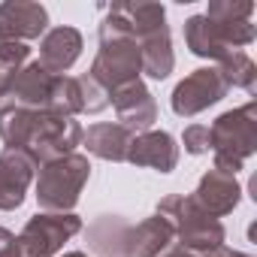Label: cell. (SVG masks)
Masks as SVG:
<instances>
[{
	"label": "cell",
	"mask_w": 257,
	"mask_h": 257,
	"mask_svg": "<svg viewBox=\"0 0 257 257\" xmlns=\"http://www.w3.org/2000/svg\"><path fill=\"white\" fill-rule=\"evenodd\" d=\"M100 49L91 61L88 76L103 85L109 94L127 82H137L143 76V55H140V43L131 34L127 19L118 13V7L106 10V19L100 22Z\"/></svg>",
	"instance_id": "1"
},
{
	"label": "cell",
	"mask_w": 257,
	"mask_h": 257,
	"mask_svg": "<svg viewBox=\"0 0 257 257\" xmlns=\"http://www.w3.org/2000/svg\"><path fill=\"white\" fill-rule=\"evenodd\" d=\"M88 236L94 251L103 257H161L167 248L176 245L173 227L161 215H152L140 224H124L106 215L91 227Z\"/></svg>",
	"instance_id": "2"
},
{
	"label": "cell",
	"mask_w": 257,
	"mask_h": 257,
	"mask_svg": "<svg viewBox=\"0 0 257 257\" xmlns=\"http://www.w3.org/2000/svg\"><path fill=\"white\" fill-rule=\"evenodd\" d=\"M155 215H161L170 227H173V236H176V245L182 251H191V254H212L218 248H224V239H227V230L218 218L206 215L194 200L191 194H170L158 203Z\"/></svg>",
	"instance_id": "3"
},
{
	"label": "cell",
	"mask_w": 257,
	"mask_h": 257,
	"mask_svg": "<svg viewBox=\"0 0 257 257\" xmlns=\"http://www.w3.org/2000/svg\"><path fill=\"white\" fill-rule=\"evenodd\" d=\"M212 137V155H215V170L236 176L245 161L257 152V103H245L239 109H230L215 118L209 127Z\"/></svg>",
	"instance_id": "4"
},
{
	"label": "cell",
	"mask_w": 257,
	"mask_h": 257,
	"mask_svg": "<svg viewBox=\"0 0 257 257\" xmlns=\"http://www.w3.org/2000/svg\"><path fill=\"white\" fill-rule=\"evenodd\" d=\"M91 179V161L85 155H67L58 161H49L37 170L34 179V197L43 212H73L79 203L85 185Z\"/></svg>",
	"instance_id": "5"
},
{
	"label": "cell",
	"mask_w": 257,
	"mask_h": 257,
	"mask_svg": "<svg viewBox=\"0 0 257 257\" xmlns=\"http://www.w3.org/2000/svg\"><path fill=\"white\" fill-rule=\"evenodd\" d=\"M257 40V28L251 22H212L206 16H191L185 22V43L191 55L206 61H221L230 52H242Z\"/></svg>",
	"instance_id": "6"
},
{
	"label": "cell",
	"mask_w": 257,
	"mask_h": 257,
	"mask_svg": "<svg viewBox=\"0 0 257 257\" xmlns=\"http://www.w3.org/2000/svg\"><path fill=\"white\" fill-rule=\"evenodd\" d=\"M82 124L76 118H64L52 109H34V124H31V137L25 152L37 161V167L67 158L76 152V146H82Z\"/></svg>",
	"instance_id": "7"
},
{
	"label": "cell",
	"mask_w": 257,
	"mask_h": 257,
	"mask_svg": "<svg viewBox=\"0 0 257 257\" xmlns=\"http://www.w3.org/2000/svg\"><path fill=\"white\" fill-rule=\"evenodd\" d=\"M79 230L82 218L76 212H37L16 239L31 257H55Z\"/></svg>",
	"instance_id": "8"
},
{
	"label": "cell",
	"mask_w": 257,
	"mask_h": 257,
	"mask_svg": "<svg viewBox=\"0 0 257 257\" xmlns=\"http://www.w3.org/2000/svg\"><path fill=\"white\" fill-rule=\"evenodd\" d=\"M227 91H230V88L224 85L218 67H200V70H194L191 76H185V79L173 88L170 106H173V112H176L179 118H194V115L206 112L209 106L221 103V100L227 97Z\"/></svg>",
	"instance_id": "9"
},
{
	"label": "cell",
	"mask_w": 257,
	"mask_h": 257,
	"mask_svg": "<svg viewBox=\"0 0 257 257\" xmlns=\"http://www.w3.org/2000/svg\"><path fill=\"white\" fill-rule=\"evenodd\" d=\"M109 103L115 106L118 124L127 127L134 137H137V134H146V131H155L158 103H155V94L149 91V85H146L143 79L115 88V91L109 94Z\"/></svg>",
	"instance_id": "10"
},
{
	"label": "cell",
	"mask_w": 257,
	"mask_h": 257,
	"mask_svg": "<svg viewBox=\"0 0 257 257\" xmlns=\"http://www.w3.org/2000/svg\"><path fill=\"white\" fill-rule=\"evenodd\" d=\"M37 161L25 149L0 152V212H16L37 179Z\"/></svg>",
	"instance_id": "11"
},
{
	"label": "cell",
	"mask_w": 257,
	"mask_h": 257,
	"mask_svg": "<svg viewBox=\"0 0 257 257\" xmlns=\"http://www.w3.org/2000/svg\"><path fill=\"white\" fill-rule=\"evenodd\" d=\"M49 31V13L43 4L7 0L0 4V43H28Z\"/></svg>",
	"instance_id": "12"
},
{
	"label": "cell",
	"mask_w": 257,
	"mask_h": 257,
	"mask_svg": "<svg viewBox=\"0 0 257 257\" xmlns=\"http://www.w3.org/2000/svg\"><path fill=\"white\" fill-rule=\"evenodd\" d=\"M191 200L206 212V215H212V218H224V215H230L236 206H239V200H242V185L236 182V176H230V173H221V170H209L200 182H197V191L191 194Z\"/></svg>",
	"instance_id": "13"
},
{
	"label": "cell",
	"mask_w": 257,
	"mask_h": 257,
	"mask_svg": "<svg viewBox=\"0 0 257 257\" xmlns=\"http://www.w3.org/2000/svg\"><path fill=\"white\" fill-rule=\"evenodd\" d=\"M55 76L40 67V61L25 64L22 70L7 76V103L25 106V109H46L52 97Z\"/></svg>",
	"instance_id": "14"
},
{
	"label": "cell",
	"mask_w": 257,
	"mask_h": 257,
	"mask_svg": "<svg viewBox=\"0 0 257 257\" xmlns=\"http://www.w3.org/2000/svg\"><path fill=\"white\" fill-rule=\"evenodd\" d=\"M127 164L149 167L158 173H173L179 164V143L167 131H146L137 134L131 149H127Z\"/></svg>",
	"instance_id": "15"
},
{
	"label": "cell",
	"mask_w": 257,
	"mask_h": 257,
	"mask_svg": "<svg viewBox=\"0 0 257 257\" xmlns=\"http://www.w3.org/2000/svg\"><path fill=\"white\" fill-rule=\"evenodd\" d=\"M82 34L76 28H52L40 40V67L49 70L52 76H67V70L79 61L82 55Z\"/></svg>",
	"instance_id": "16"
},
{
	"label": "cell",
	"mask_w": 257,
	"mask_h": 257,
	"mask_svg": "<svg viewBox=\"0 0 257 257\" xmlns=\"http://www.w3.org/2000/svg\"><path fill=\"white\" fill-rule=\"evenodd\" d=\"M85 149L100 158V161H112V164H124L127 161V149H131L134 143V134L127 131V127H121L118 121L112 124H91L88 134L82 137Z\"/></svg>",
	"instance_id": "17"
},
{
	"label": "cell",
	"mask_w": 257,
	"mask_h": 257,
	"mask_svg": "<svg viewBox=\"0 0 257 257\" xmlns=\"http://www.w3.org/2000/svg\"><path fill=\"white\" fill-rule=\"evenodd\" d=\"M140 55H143V73L149 79H167L176 67V55H173V37H170V28L161 25L149 34H143L140 40Z\"/></svg>",
	"instance_id": "18"
},
{
	"label": "cell",
	"mask_w": 257,
	"mask_h": 257,
	"mask_svg": "<svg viewBox=\"0 0 257 257\" xmlns=\"http://www.w3.org/2000/svg\"><path fill=\"white\" fill-rule=\"evenodd\" d=\"M31 124H34V109L7 103L0 106V140L7 149H25L31 137Z\"/></svg>",
	"instance_id": "19"
},
{
	"label": "cell",
	"mask_w": 257,
	"mask_h": 257,
	"mask_svg": "<svg viewBox=\"0 0 257 257\" xmlns=\"http://www.w3.org/2000/svg\"><path fill=\"white\" fill-rule=\"evenodd\" d=\"M218 73L227 88H242L248 94L257 91V67L245 52H230L227 58L218 61Z\"/></svg>",
	"instance_id": "20"
},
{
	"label": "cell",
	"mask_w": 257,
	"mask_h": 257,
	"mask_svg": "<svg viewBox=\"0 0 257 257\" xmlns=\"http://www.w3.org/2000/svg\"><path fill=\"white\" fill-rule=\"evenodd\" d=\"M52 112L64 115V118H76L82 115V88H79V76H55L52 85V97L49 106Z\"/></svg>",
	"instance_id": "21"
},
{
	"label": "cell",
	"mask_w": 257,
	"mask_h": 257,
	"mask_svg": "<svg viewBox=\"0 0 257 257\" xmlns=\"http://www.w3.org/2000/svg\"><path fill=\"white\" fill-rule=\"evenodd\" d=\"M203 16L212 22H251L254 4L251 0H212Z\"/></svg>",
	"instance_id": "22"
},
{
	"label": "cell",
	"mask_w": 257,
	"mask_h": 257,
	"mask_svg": "<svg viewBox=\"0 0 257 257\" xmlns=\"http://www.w3.org/2000/svg\"><path fill=\"white\" fill-rule=\"evenodd\" d=\"M79 88H82V115H97L109 106V91L97 85L88 73L79 76Z\"/></svg>",
	"instance_id": "23"
},
{
	"label": "cell",
	"mask_w": 257,
	"mask_h": 257,
	"mask_svg": "<svg viewBox=\"0 0 257 257\" xmlns=\"http://www.w3.org/2000/svg\"><path fill=\"white\" fill-rule=\"evenodd\" d=\"M31 58V46L28 43H0V76H10L16 70H22Z\"/></svg>",
	"instance_id": "24"
},
{
	"label": "cell",
	"mask_w": 257,
	"mask_h": 257,
	"mask_svg": "<svg viewBox=\"0 0 257 257\" xmlns=\"http://www.w3.org/2000/svg\"><path fill=\"white\" fill-rule=\"evenodd\" d=\"M182 146L188 155H206L212 152V137H209V127L206 124H191L185 127V134H182Z\"/></svg>",
	"instance_id": "25"
},
{
	"label": "cell",
	"mask_w": 257,
	"mask_h": 257,
	"mask_svg": "<svg viewBox=\"0 0 257 257\" xmlns=\"http://www.w3.org/2000/svg\"><path fill=\"white\" fill-rule=\"evenodd\" d=\"M161 257H218V251H212V254H191V251H182L179 245H173V248H167Z\"/></svg>",
	"instance_id": "26"
},
{
	"label": "cell",
	"mask_w": 257,
	"mask_h": 257,
	"mask_svg": "<svg viewBox=\"0 0 257 257\" xmlns=\"http://www.w3.org/2000/svg\"><path fill=\"white\" fill-rule=\"evenodd\" d=\"M0 257H31V254H28V251L19 245V239H13V242L4 248V251H0Z\"/></svg>",
	"instance_id": "27"
},
{
	"label": "cell",
	"mask_w": 257,
	"mask_h": 257,
	"mask_svg": "<svg viewBox=\"0 0 257 257\" xmlns=\"http://www.w3.org/2000/svg\"><path fill=\"white\" fill-rule=\"evenodd\" d=\"M218 257H251V254H245V251H236V248H218Z\"/></svg>",
	"instance_id": "28"
},
{
	"label": "cell",
	"mask_w": 257,
	"mask_h": 257,
	"mask_svg": "<svg viewBox=\"0 0 257 257\" xmlns=\"http://www.w3.org/2000/svg\"><path fill=\"white\" fill-rule=\"evenodd\" d=\"M13 239H16V233H10L7 227H0V251H4V248L13 242Z\"/></svg>",
	"instance_id": "29"
},
{
	"label": "cell",
	"mask_w": 257,
	"mask_h": 257,
	"mask_svg": "<svg viewBox=\"0 0 257 257\" xmlns=\"http://www.w3.org/2000/svg\"><path fill=\"white\" fill-rule=\"evenodd\" d=\"M7 100V76H0V106Z\"/></svg>",
	"instance_id": "30"
},
{
	"label": "cell",
	"mask_w": 257,
	"mask_h": 257,
	"mask_svg": "<svg viewBox=\"0 0 257 257\" xmlns=\"http://www.w3.org/2000/svg\"><path fill=\"white\" fill-rule=\"evenodd\" d=\"M61 257H88L85 251H67V254H61Z\"/></svg>",
	"instance_id": "31"
}]
</instances>
